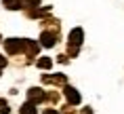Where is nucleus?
<instances>
[{"mask_svg": "<svg viewBox=\"0 0 124 114\" xmlns=\"http://www.w3.org/2000/svg\"><path fill=\"white\" fill-rule=\"evenodd\" d=\"M82 38H84L82 27H74L72 32H70V47H67V51H70V55H72V57H76V55H78L80 44H82Z\"/></svg>", "mask_w": 124, "mask_h": 114, "instance_id": "obj_1", "label": "nucleus"}, {"mask_svg": "<svg viewBox=\"0 0 124 114\" xmlns=\"http://www.w3.org/2000/svg\"><path fill=\"white\" fill-rule=\"evenodd\" d=\"M57 38H59V32H57V30H44V32L40 34V44L46 47V49H51V47H55Z\"/></svg>", "mask_w": 124, "mask_h": 114, "instance_id": "obj_2", "label": "nucleus"}, {"mask_svg": "<svg viewBox=\"0 0 124 114\" xmlns=\"http://www.w3.org/2000/svg\"><path fill=\"white\" fill-rule=\"evenodd\" d=\"M4 49H7L8 55H17V53L23 51V40H19V38H8L4 42Z\"/></svg>", "mask_w": 124, "mask_h": 114, "instance_id": "obj_3", "label": "nucleus"}, {"mask_svg": "<svg viewBox=\"0 0 124 114\" xmlns=\"http://www.w3.org/2000/svg\"><path fill=\"white\" fill-rule=\"evenodd\" d=\"M46 99V93L44 91H40L38 87H34L27 91V101H32V104H40V101H44Z\"/></svg>", "mask_w": 124, "mask_h": 114, "instance_id": "obj_4", "label": "nucleus"}, {"mask_svg": "<svg viewBox=\"0 0 124 114\" xmlns=\"http://www.w3.org/2000/svg\"><path fill=\"white\" fill-rule=\"evenodd\" d=\"M65 97H67V101H70V106H78L80 104V93L74 87H67L65 85Z\"/></svg>", "mask_w": 124, "mask_h": 114, "instance_id": "obj_5", "label": "nucleus"}, {"mask_svg": "<svg viewBox=\"0 0 124 114\" xmlns=\"http://www.w3.org/2000/svg\"><path fill=\"white\" fill-rule=\"evenodd\" d=\"M42 80H44L46 85H65L67 78L63 76V74H57V76H48V74H44V76H42Z\"/></svg>", "mask_w": 124, "mask_h": 114, "instance_id": "obj_6", "label": "nucleus"}, {"mask_svg": "<svg viewBox=\"0 0 124 114\" xmlns=\"http://www.w3.org/2000/svg\"><path fill=\"white\" fill-rule=\"evenodd\" d=\"M23 51H25L30 57H34V55L38 53V42H34V40H23Z\"/></svg>", "mask_w": 124, "mask_h": 114, "instance_id": "obj_7", "label": "nucleus"}, {"mask_svg": "<svg viewBox=\"0 0 124 114\" xmlns=\"http://www.w3.org/2000/svg\"><path fill=\"white\" fill-rule=\"evenodd\" d=\"M2 4H4V9H8V11H17V9L23 7V4H21V0H4Z\"/></svg>", "mask_w": 124, "mask_h": 114, "instance_id": "obj_8", "label": "nucleus"}, {"mask_svg": "<svg viewBox=\"0 0 124 114\" xmlns=\"http://www.w3.org/2000/svg\"><path fill=\"white\" fill-rule=\"evenodd\" d=\"M21 114H38V110H36V104H32V101L23 104V106H21Z\"/></svg>", "mask_w": 124, "mask_h": 114, "instance_id": "obj_9", "label": "nucleus"}, {"mask_svg": "<svg viewBox=\"0 0 124 114\" xmlns=\"http://www.w3.org/2000/svg\"><path fill=\"white\" fill-rule=\"evenodd\" d=\"M36 63H38V68H42V70H51L53 68V59L51 57H40Z\"/></svg>", "mask_w": 124, "mask_h": 114, "instance_id": "obj_10", "label": "nucleus"}, {"mask_svg": "<svg viewBox=\"0 0 124 114\" xmlns=\"http://www.w3.org/2000/svg\"><path fill=\"white\" fill-rule=\"evenodd\" d=\"M21 4L27 7V9H34V7H38V4H40V0H21Z\"/></svg>", "mask_w": 124, "mask_h": 114, "instance_id": "obj_11", "label": "nucleus"}, {"mask_svg": "<svg viewBox=\"0 0 124 114\" xmlns=\"http://www.w3.org/2000/svg\"><path fill=\"white\" fill-rule=\"evenodd\" d=\"M42 114H61V112H59V110H55V108H46Z\"/></svg>", "mask_w": 124, "mask_h": 114, "instance_id": "obj_12", "label": "nucleus"}, {"mask_svg": "<svg viewBox=\"0 0 124 114\" xmlns=\"http://www.w3.org/2000/svg\"><path fill=\"white\" fill-rule=\"evenodd\" d=\"M7 66V57H2V55H0V68H4Z\"/></svg>", "mask_w": 124, "mask_h": 114, "instance_id": "obj_13", "label": "nucleus"}, {"mask_svg": "<svg viewBox=\"0 0 124 114\" xmlns=\"http://www.w3.org/2000/svg\"><path fill=\"white\" fill-rule=\"evenodd\" d=\"M82 114H93V110H91V108H84V110H82Z\"/></svg>", "mask_w": 124, "mask_h": 114, "instance_id": "obj_14", "label": "nucleus"}]
</instances>
